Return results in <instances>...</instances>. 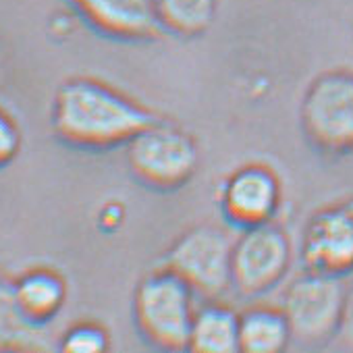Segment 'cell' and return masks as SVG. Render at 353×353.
Wrapping results in <instances>:
<instances>
[{"instance_id":"obj_1","label":"cell","mask_w":353,"mask_h":353,"mask_svg":"<svg viewBox=\"0 0 353 353\" xmlns=\"http://www.w3.org/2000/svg\"><path fill=\"white\" fill-rule=\"evenodd\" d=\"M156 119L123 94L90 81L65 83L54 102V127L63 139L81 148L127 143Z\"/></svg>"},{"instance_id":"obj_2","label":"cell","mask_w":353,"mask_h":353,"mask_svg":"<svg viewBox=\"0 0 353 353\" xmlns=\"http://www.w3.org/2000/svg\"><path fill=\"white\" fill-rule=\"evenodd\" d=\"M196 291L170 268L154 272L135 291V320L141 334L160 349H190Z\"/></svg>"},{"instance_id":"obj_3","label":"cell","mask_w":353,"mask_h":353,"mask_svg":"<svg viewBox=\"0 0 353 353\" xmlns=\"http://www.w3.org/2000/svg\"><path fill=\"white\" fill-rule=\"evenodd\" d=\"M127 160L148 188L176 190L196 172L198 148L181 129L154 121L127 141Z\"/></svg>"},{"instance_id":"obj_4","label":"cell","mask_w":353,"mask_h":353,"mask_svg":"<svg viewBox=\"0 0 353 353\" xmlns=\"http://www.w3.org/2000/svg\"><path fill=\"white\" fill-rule=\"evenodd\" d=\"M233 245L235 237L225 229H192L166 254V268L179 274L198 295L219 297L233 285Z\"/></svg>"},{"instance_id":"obj_5","label":"cell","mask_w":353,"mask_h":353,"mask_svg":"<svg viewBox=\"0 0 353 353\" xmlns=\"http://www.w3.org/2000/svg\"><path fill=\"white\" fill-rule=\"evenodd\" d=\"M345 295L347 289L334 274L310 270L299 276L283 299V312L289 320L293 339L316 345L336 336Z\"/></svg>"},{"instance_id":"obj_6","label":"cell","mask_w":353,"mask_h":353,"mask_svg":"<svg viewBox=\"0 0 353 353\" xmlns=\"http://www.w3.org/2000/svg\"><path fill=\"white\" fill-rule=\"evenodd\" d=\"M303 131L324 152L353 150V75L326 73L318 77L301 106Z\"/></svg>"},{"instance_id":"obj_7","label":"cell","mask_w":353,"mask_h":353,"mask_svg":"<svg viewBox=\"0 0 353 353\" xmlns=\"http://www.w3.org/2000/svg\"><path fill=\"white\" fill-rule=\"evenodd\" d=\"M291 264V243L279 227L264 223L243 229L233 245V287L241 295H262L276 287Z\"/></svg>"},{"instance_id":"obj_8","label":"cell","mask_w":353,"mask_h":353,"mask_svg":"<svg viewBox=\"0 0 353 353\" xmlns=\"http://www.w3.org/2000/svg\"><path fill=\"white\" fill-rule=\"evenodd\" d=\"M301 256L312 272L341 276L353 270V200L332 204L312 216Z\"/></svg>"},{"instance_id":"obj_9","label":"cell","mask_w":353,"mask_h":353,"mask_svg":"<svg viewBox=\"0 0 353 353\" xmlns=\"http://www.w3.org/2000/svg\"><path fill=\"white\" fill-rule=\"evenodd\" d=\"M281 204V185L276 174L266 166H243L229 176L223 188V212L241 227L270 223Z\"/></svg>"},{"instance_id":"obj_10","label":"cell","mask_w":353,"mask_h":353,"mask_svg":"<svg viewBox=\"0 0 353 353\" xmlns=\"http://www.w3.org/2000/svg\"><path fill=\"white\" fill-rule=\"evenodd\" d=\"M83 17L108 36L139 40L158 34L152 0H71Z\"/></svg>"},{"instance_id":"obj_11","label":"cell","mask_w":353,"mask_h":353,"mask_svg":"<svg viewBox=\"0 0 353 353\" xmlns=\"http://www.w3.org/2000/svg\"><path fill=\"white\" fill-rule=\"evenodd\" d=\"M293 339L283 310L254 307L239 316V349L248 353H276Z\"/></svg>"},{"instance_id":"obj_12","label":"cell","mask_w":353,"mask_h":353,"mask_svg":"<svg viewBox=\"0 0 353 353\" xmlns=\"http://www.w3.org/2000/svg\"><path fill=\"white\" fill-rule=\"evenodd\" d=\"M190 349L200 353H231L239 349V316L225 305L196 312Z\"/></svg>"},{"instance_id":"obj_13","label":"cell","mask_w":353,"mask_h":353,"mask_svg":"<svg viewBox=\"0 0 353 353\" xmlns=\"http://www.w3.org/2000/svg\"><path fill=\"white\" fill-rule=\"evenodd\" d=\"M65 301V285L52 272H32L15 289V305L30 322L52 318Z\"/></svg>"},{"instance_id":"obj_14","label":"cell","mask_w":353,"mask_h":353,"mask_svg":"<svg viewBox=\"0 0 353 353\" xmlns=\"http://www.w3.org/2000/svg\"><path fill=\"white\" fill-rule=\"evenodd\" d=\"M160 28L179 36H198L214 19L216 0H152Z\"/></svg>"},{"instance_id":"obj_15","label":"cell","mask_w":353,"mask_h":353,"mask_svg":"<svg viewBox=\"0 0 353 353\" xmlns=\"http://www.w3.org/2000/svg\"><path fill=\"white\" fill-rule=\"evenodd\" d=\"M106 345L108 343H106V334L102 328L92 326V324H83V326L73 328L67 334L63 349L71 351V353H98V351H104Z\"/></svg>"},{"instance_id":"obj_16","label":"cell","mask_w":353,"mask_h":353,"mask_svg":"<svg viewBox=\"0 0 353 353\" xmlns=\"http://www.w3.org/2000/svg\"><path fill=\"white\" fill-rule=\"evenodd\" d=\"M19 150V131L13 121L0 112V166L7 164Z\"/></svg>"},{"instance_id":"obj_17","label":"cell","mask_w":353,"mask_h":353,"mask_svg":"<svg viewBox=\"0 0 353 353\" xmlns=\"http://www.w3.org/2000/svg\"><path fill=\"white\" fill-rule=\"evenodd\" d=\"M336 336H339V341L345 347L353 349V287L347 289L345 305H343V316H341V324H339Z\"/></svg>"}]
</instances>
